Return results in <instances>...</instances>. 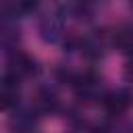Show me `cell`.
<instances>
[{"label": "cell", "instance_id": "obj_2", "mask_svg": "<svg viewBox=\"0 0 133 133\" xmlns=\"http://www.w3.org/2000/svg\"><path fill=\"white\" fill-rule=\"evenodd\" d=\"M35 71V62L27 56V54H23V52H17L15 56H12V60H10V77H15V79H21V77H25V75H31Z\"/></svg>", "mask_w": 133, "mask_h": 133}, {"label": "cell", "instance_id": "obj_1", "mask_svg": "<svg viewBox=\"0 0 133 133\" xmlns=\"http://www.w3.org/2000/svg\"><path fill=\"white\" fill-rule=\"evenodd\" d=\"M102 104H104V108H106L108 114H123L129 108L131 100H129L127 91H110V94L104 96Z\"/></svg>", "mask_w": 133, "mask_h": 133}, {"label": "cell", "instance_id": "obj_4", "mask_svg": "<svg viewBox=\"0 0 133 133\" xmlns=\"http://www.w3.org/2000/svg\"><path fill=\"white\" fill-rule=\"evenodd\" d=\"M127 75L129 77H133V58L129 60V64H127Z\"/></svg>", "mask_w": 133, "mask_h": 133}, {"label": "cell", "instance_id": "obj_3", "mask_svg": "<svg viewBox=\"0 0 133 133\" xmlns=\"http://www.w3.org/2000/svg\"><path fill=\"white\" fill-rule=\"evenodd\" d=\"M112 44L123 52H133V25H123V27L114 29Z\"/></svg>", "mask_w": 133, "mask_h": 133}]
</instances>
